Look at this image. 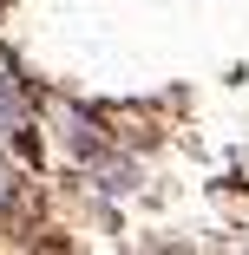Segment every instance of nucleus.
Returning a JSON list of instances; mask_svg holds the SVG:
<instances>
[{
  "instance_id": "obj_1",
  "label": "nucleus",
  "mask_w": 249,
  "mask_h": 255,
  "mask_svg": "<svg viewBox=\"0 0 249 255\" xmlns=\"http://www.w3.org/2000/svg\"><path fill=\"white\" fill-rule=\"evenodd\" d=\"M7 203H13V170L0 164V210H7Z\"/></svg>"
}]
</instances>
